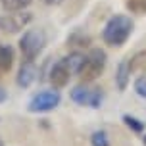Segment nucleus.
Here are the masks:
<instances>
[{"label":"nucleus","instance_id":"f257e3e1","mask_svg":"<svg viewBox=\"0 0 146 146\" xmlns=\"http://www.w3.org/2000/svg\"><path fill=\"white\" fill-rule=\"evenodd\" d=\"M133 33V21L131 17H127L123 14H115L108 19V23L104 25L102 38L104 42L110 46H123L127 42V38Z\"/></svg>","mask_w":146,"mask_h":146},{"label":"nucleus","instance_id":"f03ea898","mask_svg":"<svg viewBox=\"0 0 146 146\" xmlns=\"http://www.w3.org/2000/svg\"><path fill=\"white\" fill-rule=\"evenodd\" d=\"M104 67H106V52L100 50V48H92L85 56V62H83V66H81L77 75L85 83H90L104 71Z\"/></svg>","mask_w":146,"mask_h":146},{"label":"nucleus","instance_id":"7ed1b4c3","mask_svg":"<svg viewBox=\"0 0 146 146\" xmlns=\"http://www.w3.org/2000/svg\"><path fill=\"white\" fill-rule=\"evenodd\" d=\"M46 35L40 29H27L19 38V50L25 60H35L44 50Z\"/></svg>","mask_w":146,"mask_h":146},{"label":"nucleus","instance_id":"20e7f679","mask_svg":"<svg viewBox=\"0 0 146 146\" xmlns=\"http://www.w3.org/2000/svg\"><path fill=\"white\" fill-rule=\"evenodd\" d=\"M71 100L79 106H88V108H100L104 100V90L100 87H87V85H77L71 90Z\"/></svg>","mask_w":146,"mask_h":146},{"label":"nucleus","instance_id":"39448f33","mask_svg":"<svg viewBox=\"0 0 146 146\" xmlns=\"http://www.w3.org/2000/svg\"><path fill=\"white\" fill-rule=\"evenodd\" d=\"M60 104V92L58 90H42L31 98L29 111L38 113V111H50Z\"/></svg>","mask_w":146,"mask_h":146},{"label":"nucleus","instance_id":"423d86ee","mask_svg":"<svg viewBox=\"0 0 146 146\" xmlns=\"http://www.w3.org/2000/svg\"><path fill=\"white\" fill-rule=\"evenodd\" d=\"M71 75H73V71H71V67H69V64H67V60L62 58L50 69V83L54 85V88H62L69 83Z\"/></svg>","mask_w":146,"mask_h":146},{"label":"nucleus","instance_id":"0eeeda50","mask_svg":"<svg viewBox=\"0 0 146 146\" xmlns=\"http://www.w3.org/2000/svg\"><path fill=\"white\" fill-rule=\"evenodd\" d=\"M33 19L31 14H17V15H2L0 17V31L6 33H15V31L23 29L27 23Z\"/></svg>","mask_w":146,"mask_h":146},{"label":"nucleus","instance_id":"6e6552de","mask_svg":"<svg viewBox=\"0 0 146 146\" xmlns=\"http://www.w3.org/2000/svg\"><path fill=\"white\" fill-rule=\"evenodd\" d=\"M36 66L33 64V60H25L19 67V73H17V85L23 88L31 87V83L36 79Z\"/></svg>","mask_w":146,"mask_h":146},{"label":"nucleus","instance_id":"1a4fd4ad","mask_svg":"<svg viewBox=\"0 0 146 146\" xmlns=\"http://www.w3.org/2000/svg\"><path fill=\"white\" fill-rule=\"evenodd\" d=\"M14 66V48L10 44H0V73H8Z\"/></svg>","mask_w":146,"mask_h":146},{"label":"nucleus","instance_id":"9d476101","mask_svg":"<svg viewBox=\"0 0 146 146\" xmlns=\"http://www.w3.org/2000/svg\"><path fill=\"white\" fill-rule=\"evenodd\" d=\"M129 75H131V66H129V60H123V62L117 66V71H115V83H117V88H119V90H125V88H127Z\"/></svg>","mask_w":146,"mask_h":146},{"label":"nucleus","instance_id":"9b49d317","mask_svg":"<svg viewBox=\"0 0 146 146\" xmlns=\"http://www.w3.org/2000/svg\"><path fill=\"white\" fill-rule=\"evenodd\" d=\"M6 12H21L25 8L31 6L33 0H0Z\"/></svg>","mask_w":146,"mask_h":146},{"label":"nucleus","instance_id":"f8f14e48","mask_svg":"<svg viewBox=\"0 0 146 146\" xmlns=\"http://www.w3.org/2000/svg\"><path fill=\"white\" fill-rule=\"evenodd\" d=\"M131 71H146V50H140L129 60Z\"/></svg>","mask_w":146,"mask_h":146},{"label":"nucleus","instance_id":"ddd939ff","mask_svg":"<svg viewBox=\"0 0 146 146\" xmlns=\"http://www.w3.org/2000/svg\"><path fill=\"white\" fill-rule=\"evenodd\" d=\"M125 6H127V10L131 14H137V15L146 14V0H127Z\"/></svg>","mask_w":146,"mask_h":146},{"label":"nucleus","instance_id":"4468645a","mask_svg":"<svg viewBox=\"0 0 146 146\" xmlns=\"http://www.w3.org/2000/svg\"><path fill=\"white\" fill-rule=\"evenodd\" d=\"M90 144L92 146H110V139L106 131H94L90 137Z\"/></svg>","mask_w":146,"mask_h":146},{"label":"nucleus","instance_id":"2eb2a0df","mask_svg":"<svg viewBox=\"0 0 146 146\" xmlns=\"http://www.w3.org/2000/svg\"><path fill=\"white\" fill-rule=\"evenodd\" d=\"M123 121L127 123V127H129V129H133L135 133H142V131H144V123H142V121H139L137 117L125 115V117H123Z\"/></svg>","mask_w":146,"mask_h":146},{"label":"nucleus","instance_id":"dca6fc26","mask_svg":"<svg viewBox=\"0 0 146 146\" xmlns=\"http://www.w3.org/2000/svg\"><path fill=\"white\" fill-rule=\"evenodd\" d=\"M135 90H137L139 96L146 98V75H142V77L137 79V83H135Z\"/></svg>","mask_w":146,"mask_h":146},{"label":"nucleus","instance_id":"f3484780","mask_svg":"<svg viewBox=\"0 0 146 146\" xmlns=\"http://www.w3.org/2000/svg\"><path fill=\"white\" fill-rule=\"evenodd\" d=\"M8 98V94H6V90H4V88L0 87V102H4V100H6Z\"/></svg>","mask_w":146,"mask_h":146},{"label":"nucleus","instance_id":"a211bd4d","mask_svg":"<svg viewBox=\"0 0 146 146\" xmlns=\"http://www.w3.org/2000/svg\"><path fill=\"white\" fill-rule=\"evenodd\" d=\"M56 2H60V0H44V4H56Z\"/></svg>","mask_w":146,"mask_h":146},{"label":"nucleus","instance_id":"6ab92c4d","mask_svg":"<svg viewBox=\"0 0 146 146\" xmlns=\"http://www.w3.org/2000/svg\"><path fill=\"white\" fill-rule=\"evenodd\" d=\"M144 144H146V137H144Z\"/></svg>","mask_w":146,"mask_h":146}]
</instances>
